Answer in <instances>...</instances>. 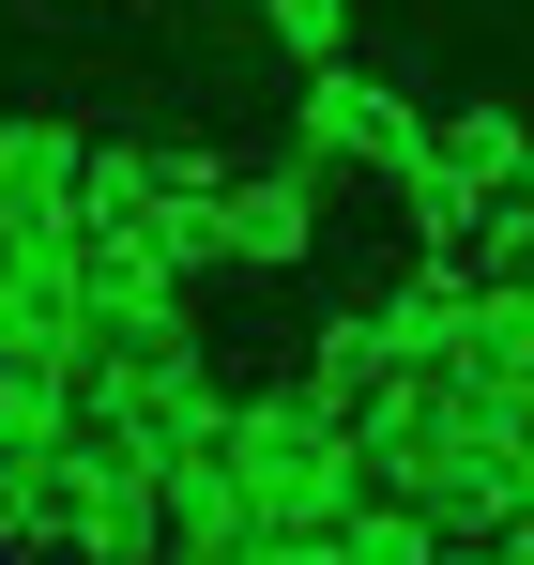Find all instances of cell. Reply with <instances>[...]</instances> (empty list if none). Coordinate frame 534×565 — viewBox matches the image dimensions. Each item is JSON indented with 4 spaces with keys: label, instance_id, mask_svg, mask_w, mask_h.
<instances>
[{
    "label": "cell",
    "instance_id": "6da1fadb",
    "mask_svg": "<svg viewBox=\"0 0 534 565\" xmlns=\"http://www.w3.org/2000/svg\"><path fill=\"white\" fill-rule=\"evenodd\" d=\"M229 489L260 504V535L321 551V535L366 504V444H352V413H321L306 382H245V397H229Z\"/></svg>",
    "mask_w": 534,
    "mask_h": 565
},
{
    "label": "cell",
    "instance_id": "7a4b0ae2",
    "mask_svg": "<svg viewBox=\"0 0 534 565\" xmlns=\"http://www.w3.org/2000/svg\"><path fill=\"white\" fill-rule=\"evenodd\" d=\"M290 169H306V184H382V199H413V169H428V107L397 93V77H366V62H337V77L290 93Z\"/></svg>",
    "mask_w": 534,
    "mask_h": 565
},
{
    "label": "cell",
    "instance_id": "3957f363",
    "mask_svg": "<svg viewBox=\"0 0 534 565\" xmlns=\"http://www.w3.org/2000/svg\"><path fill=\"white\" fill-rule=\"evenodd\" d=\"M77 321H92V260H77V230L0 245V367H77Z\"/></svg>",
    "mask_w": 534,
    "mask_h": 565
},
{
    "label": "cell",
    "instance_id": "277c9868",
    "mask_svg": "<svg viewBox=\"0 0 534 565\" xmlns=\"http://www.w3.org/2000/svg\"><path fill=\"white\" fill-rule=\"evenodd\" d=\"M321 260V184L275 153V169H229L214 199V276H306Z\"/></svg>",
    "mask_w": 534,
    "mask_h": 565
},
{
    "label": "cell",
    "instance_id": "5b68a950",
    "mask_svg": "<svg viewBox=\"0 0 534 565\" xmlns=\"http://www.w3.org/2000/svg\"><path fill=\"white\" fill-rule=\"evenodd\" d=\"M77 184H92V138L62 107H0V245H46L77 230Z\"/></svg>",
    "mask_w": 534,
    "mask_h": 565
},
{
    "label": "cell",
    "instance_id": "8992f818",
    "mask_svg": "<svg viewBox=\"0 0 534 565\" xmlns=\"http://www.w3.org/2000/svg\"><path fill=\"white\" fill-rule=\"evenodd\" d=\"M382 367H397V352H382V306H321V321H306V352H290V382H306L321 413H366Z\"/></svg>",
    "mask_w": 534,
    "mask_h": 565
},
{
    "label": "cell",
    "instance_id": "52a82bcc",
    "mask_svg": "<svg viewBox=\"0 0 534 565\" xmlns=\"http://www.w3.org/2000/svg\"><path fill=\"white\" fill-rule=\"evenodd\" d=\"M77 428H92V397L62 367H0V459L46 473V459H77Z\"/></svg>",
    "mask_w": 534,
    "mask_h": 565
},
{
    "label": "cell",
    "instance_id": "ba28073f",
    "mask_svg": "<svg viewBox=\"0 0 534 565\" xmlns=\"http://www.w3.org/2000/svg\"><path fill=\"white\" fill-rule=\"evenodd\" d=\"M321 565H444V520H428V504H397V489H366L352 520L321 535Z\"/></svg>",
    "mask_w": 534,
    "mask_h": 565
},
{
    "label": "cell",
    "instance_id": "9c48e42d",
    "mask_svg": "<svg viewBox=\"0 0 534 565\" xmlns=\"http://www.w3.org/2000/svg\"><path fill=\"white\" fill-rule=\"evenodd\" d=\"M0 565H62V459H0Z\"/></svg>",
    "mask_w": 534,
    "mask_h": 565
},
{
    "label": "cell",
    "instance_id": "30bf717a",
    "mask_svg": "<svg viewBox=\"0 0 534 565\" xmlns=\"http://www.w3.org/2000/svg\"><path fill=\"white\" fill-rule=\"evenodd\" d=\"M260 31L290 46V77H337V46H352V0H260Z\"/></svg>",
    "mask_w": 534,
    "mask_h": 565
},
{
    "label": "cell",
    "instance_id": "8fae6325",
    "mask_svg": "<svg viewBox=\"0 0 534 565\" xmlns=\"http://www.w3.org/2000/svg\"><path fill=\"white\" fill-rule=\"evenodd\" d=\"M473 276H504V290H534V199H504V214L473 230Z\"/></svg>",
    "mask_w": 534,
    "mask_h": 565
},
{
    "label": "cell",
    "instance_id": "7c38bea8",
    "mask_svg": "<svg viewBox=\"0 0 534 565\" xmlns=\"http://www.w3.org/2000/svg\"><path fill=\"white\" fill-rule=\"evenodd\" d=\"M444 565H520V551H504V535H444Z\"/></svg>",
    "mask_w": 534,
    "mask_h": 565
},
{
    "label": "cell",
    "instance_id": "4fadbf2b",
    "mask_svg": "<svg viewBox=\"0 0 534 565\" xmlns=\"http://www.w3.org/2000/svg\"><path fill=\"white\" fill-rule=\"evenodd\" d=\"M520 199H534V169H520Z\"/></svg>",
    "mask_w": 534,
    "mask_h": 565
},
{
    "label": "cell",
    "instance_id": "5bb4252c",
    "mask_svg": "<svg viewBox=\"0 0 534 565\" xmlns=\"http://www.w3.org/2000/svg\"><path fill=\"white\" fill-rule=\"evenodd\" d=\"M520 565H534V551H520Z\"/></svg>",
    "mask_w": 534,
    "mask_h": 565
}]
</instances>
